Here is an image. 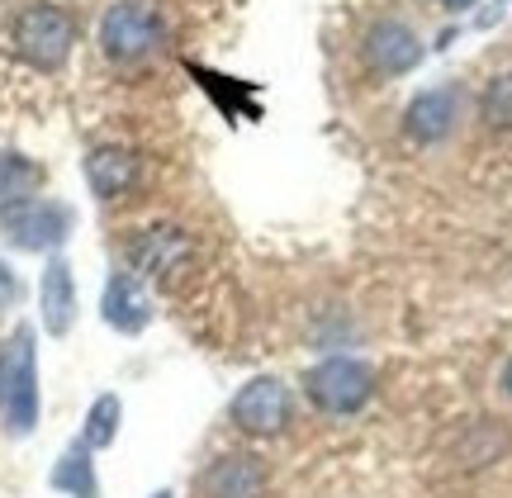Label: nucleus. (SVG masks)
Wrapping results in <instances>:
<instances>
[{"label": "nucleus", "mask_w": 512, "mask_h": 498, "mask_svg": "<svg viewBox=\"0 0 512 498\" xmlns=\"http://www.w3.org/2000/svg\"><path fill=\"white\" fill-rule=\"evenodd\" d=\"M38 314H43V328L53 337H67L76 323V276L67 257H48L43 266V280H38Z\"/></svg>", "instance_id": "nucleus-11"}, {"label": "nucleus", "mask_w": 512, "mask_h": 498, "mask_svg": "<svg viewBox=\"0 0 512 498\" xmlns=\"http://www.w3.org/2000/svg\"><path fill=\"white\" fill-rule=\"evenodd\" d=\"M484 124L512 129V72H503V76L489 81V91H484Z\"/></svg>", "instance_id": "nucleus-17"}, {"label": "nucleus", "mask_w": 512, "mask_h": 498, "mask_svg": "<svg viewBox=\"0 0 512 498\" xmlns=\"http://www.w3.org/2000/svg\"><path fill=\"white\" fill-rule=\"evenodd\" d=\"M43 399H38V347L34 328L19 323L0 351V427L5 437H34Z\"/></svg>", "instance_id": "nucleus-1"}, {"label": "nucleus", "mask_w": 512, "mask_h": 498, "mask_svg": "<svg viewBox=\"0 0 512 498\" xmlns=\"http://www.w3.org/2000/svg\"><path fill=\"white\" fill-rule=\"evenodd\" d=\"M190 238L181 228H147L128 242V261H133V276L147 280H176L190 266Z\"/></svg>", "instance_id": "nucleus-8"}, {"label": "nucleus", "mask_w": 512, "mask_h": 498, "mask_svg": "<svg viewBox=\"0 0 512 498\" xmlns=\"http://www.w3.org/2000/svg\"><path fill=\"white\" fill-rule=\"evenodd\" d=\"M503 389H508V394H512V361H508V366H503Z\"/></svg>", "instance_id": "nucleus-20"}, {"label": "nucleus", "mask_w": 512, "mask_h": 498, "mask_svg": "<svg viewBox=\"0 0 512 498\" xmlns=\"http://www.w3.org/2000/svg\"><path fill=\"white\" fill-rule=\"evenodd\" d=\"M57 494L67 498H100V480H95V461H91V446L86 442H72L62 456H57L53 475H48Z\"/></svg>", "instance_id": "nucleus-14"}, {"label": "nucleus", "mask_w": 512, "mask_h": 498, "mask_svg": "<svg viewBox=\"0 0 512 498\" xmlns=\"http://www.w3.org/2000/svg\"><path fill=\"white\" fill-rule=\"evenodd\" d=\"M266 484H271V475H266L261 456H247V451L223 456L204 470V494L209 498H266Z\"/></svg>", "instance_id": "nucleus-13"}, {"label": "nucleus", "mask_w": 512, "mask_h": 498, "mask_svg": "<svg viewBox=\"0 0 512 498\" xmlns=\"http://www.w3.org/2000/svg\"><path fill=\"white\" fill-rule=\"evenodd\" d=\"M38 185H43V166L19 152H0V214L24 200H38Z\"/></svg>", "instance_id": "nucleus-15"}, {"label": "nucleus", "mask_w": 512, "mask_h": 498, "mask_svg": "<svg viewBox=\"0 0 512 498\" xmlns=\"http://www.w3.org/2000/svg\"><path fill=\"white\" fill-rule=\"evenodd\" d=\"M162 15H157V5H147V0H114L105 19H100V48L110 62H147V57L162 48Z\"/></svg>", "instance_id": "nucleus-3"}, {"label": "nucleus", "mask_w": 512, "mask_h": 498, "mask_svg": "<svg viewBox=\"0 0 512 498\" xmlns=\"http://www.w3.org/2000/svg\"><path fill=\"white\" fill-rule=\"evenodd\" d=\"M152 498H171V494H166V489H157V494H152Z\"/></svg>", "instance_id": "nucleus-21"}, {"label": "nucleus", "mask_w": 512, "mask_h": 498, "mask_svg": "<svg viewBox=\"0 0 512 498\" xmlns=\"http://www.w3.org/2000/svg\"><path fill=\"white\" fill-rule=\"evenodd\" d=\"M119 423H124V404H119V394H100V399L86 408L81 442L91 446V451H105V446L119 437Z\"/></svg>", "instance_id": "nucleus-16"}, {"label": "nucleus", "mask_w": 512, "mask_h": 498, "mask_svg": "<svg viewBox=\"0 0 512 498\" xmlns=\"http://www.w3.org/2000/svg\"><path fill=\"white\" fill-rule=\"evenodd\" d=\"M0 228H5V242L19 252H57L72 238V209L57 200H24L0 214Z\"/></svg>", "instance_id": "nucleus-6"}, {"label": "nucleus", "mask_w": 512, "mask_h": 498, "mask_svg": "<svg viewBox=\"0 0 512 498\" xmlns=\"http://www.w3.org/2000/svg\"><path fill=\"white\" fill-rule=\"evenodd\" d=\"M100 318H105L114 332L138 337V332L152 323V295H147L143 276H133V271H114V276L105 280V295H100Z\"/></svg>", "instance_id": "nucleus-9"}, {"label": "nucleus", "mask_w": 512, "mask_h": 498, "mask_svg": "<svg viewBox=\"0 0 512 498\" xmlns=\"http://www.w3.org/2000/svg\"><path fill=\"white\" fill-rule=\"evenodd\" d=\"M304 389H309V399L323 413L332 418H351V413H361L370 404V394H375V370L366 361H356V356H328V361H318V366L304 375Z\"/></svg>", "instance_id": "nucleus-4"}, {"label": "nucleus", "mask_w": 512, "mask_h": 498, "mask_svg": "<svg viewBox=\"0 0 512 498\" xmlns=\"http://www.w3.org/2000/svg\"><path fill=\"white\" fill-rule=\"evenodd\" d=\"M441 5H446V10H470L475 0H441Z\"/></svg>", "instance_id": "nucleus-19"}, {"label": "nucleus", "mask_w": 512, "mask_h": 498, "mask_svg": "<svg viewBox=\"0 0 512 498\" xmlns=\"http://www.w3.org/2000/svg\"><path fill=\"white\" fill-rule=\"evenodd\" d=\"M361 57L375 76H403L422 62V38L403 19H375L361 38Z\"/></svg>", "instance_id": "nucleus-7"}, {"label": "nucleus", "mask_w": 512, "mask_h": 498, "mask_svg": "<svg viewBox=\"0 0 512 498\" xmlns=\"http://www.w3.org/2000/svg\"><path fill=\"white\" fill-rule=\"evenodd\" d=\"M86 185H91L95 200H124L128 190L138 185L143 176V162H138V152L128 148H95L86 152Z\"/></svg>", "instance_id": "nucleus-12"}, {"label": "nucleus", "mask_w": 512, "mask_h": 498, "mask_svg": "<svg viewBox=\"0 0 512 498\" xmlns=\"http://www.w3.org/2000/svg\"><path fill=\"white\" fill-rule=\"evenodd\" d=\"M72 43H76V19L67 10H57V5H29L10 24V48L38 72H57L72 57Z\"/></svg>", "instance_id": "nucleus-2"}, {"label": "nucleus", "mask_w": 512, "mask_h": 498, "mask_svg": "<svg viewBox=\"0 0 512 498\" xmlns=\"http://www.w3.org/2000/svg\"><path fill=\"white\" fill-rule=\"evenodd\" d=\"M456 114H460V100L451 86H441V91H418L408 100V110H403V133L422 143V148H432L441 143L446 133L456 129Z\"/></svg>", "instance_id": "nucleus-10"}, {"label": "nucleus", "mask_w": 512, "mask_h": 498, "mask_svg": "<svg viewBox=\"0 0 512 498\" xmlns=\"http://www.w3.org/2000/svg\"><path fill=\"white\" fill-rule=\"evenodd\" d=\"M15 295H19V280H15V271L0 261V309H10V304H15Z\"/></svg>", "instance_id": "nucleus-18"}, {"label": "nucleus", "mask_w": 512, "mask_h": 498, "mask_svg": "<svg viewBox=\"0 0 512 498\" xmlns=\"http://www.w3.org/2000/svg\"><path fill=\"white\" fill-rule=\"evenodd\" d=\"M228 418H233V427L247 432V437H280V432L294 423L290 385L275 380V375H252V380L233 394Z\"/></svg>", "instance_id": "nucleus-5"}]
</instances>
